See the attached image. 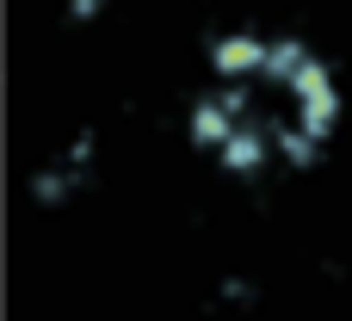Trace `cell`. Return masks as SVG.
I'll return each instance as SVG.
<instances>
[{"mask_svg": "<svg viewBox=\"0 0 352 321\" xmlns=\"http://www.w3.org/2000/svg\"><path fill=\"white\" fill-rule=\"evenodd\" d=\"M291 105H297V124L316 136V142H334V130H340V111H346V99H340V80H334V62H309L291 87Z\"/></svg>", "mask_w": 352, "mask_h": 321, "instance_id": "obj_1", "label": "cell"}, {"mask_svg": "<svg viewBox=\"0 0 352 321\" xmlns=\"http://www.w3.org/2000/svg\"><path fill=\"white\" fill-rule=\"evenodd\" d=\"M272 118H248L223 148H217V161H223V173H235V179H260L266 167H272Z\"/></svg>", "mask_w": 352, "mask_h": 321, "instance_id": "obj_2", "label": "cell"}, {"mask_svg": "<svg viewBox=\"0 0 352 321\" xmlns=\"http://www.w3.org/2000/svg\"><path fill=\"white\" fill-rule=\"evenodd\" d=\"M266 43L272 37H260V31H223L210 43V74L217 80H260L266 74Z\"/></svg>", "mask_w": 352, "mask_h": 321, "instance_id": "obj_3", "label": "cell"}, {"mask_svg": "<svg viewBox=\"0 0 352 321\" xmlns=\"http://www.w3.org/2000/svg\"><path fill=\"white\" fill-rule=\"evenodd\" d=\"M272 148H278V161H285L291 173H316L322 155H328V142H316L297 118H278V124H272Z\"/></svg>", "mask_w": 352, "mask_h": 321, "instance_id": "obj_4", "label": "cell"}, {"mask_svg": "<svg viewBox=\"0 0 352 321\" xmlns=\"http://www.w3.org/2000/svg\"><path fill=\"white\" fill-rule=\"evenodd\" d=\"M309 62H316V49H309L297 31H278V37L266 43V74H260V80H266V87H291Z\"/></svg>", "mask_w": 352, "mask_h": 321, "instance_id": "obj_5", "label": "cell"}, {"mask_svg": "<svg viewBox=\"0 0 352 321\" xmlns=\"http://www.w3.org/2000/svg\"><path fill=\"white\" fill-rule=\"evenodd\" d=\"M235 130H241V118H229V111L217 105V93L192 99V118H186V136H192V148H223Z\"/></svg>", "mask_w": 352, "mask_h": 321, "instance_id": "obj_6", "label": "cell"}, {"mask_svg": "<svg viewBox=\"0 0 352 321\" xmlns=\"http://www.w3.org/2000/svg\"><path fill=\"white\" fill-rule=\"evenodd\" d=\"M80 186H87V173H74L68 161H50V167H37V173H31V204L56 210V204H68Z\"/></svg>", "mask_w": 352, "mask_h": 321, "instance_id": "obj_7", "label": "cell"}, {"mask_svg": "<svg viewBox=\"0 0 352 321\" xmlns=\"http://www.w3.org/2000/svg\"><path fill=\"white\" fill-rule=\"evenodd\" d=\"M93 155H99V130H74V142H68V155H62V161H68L74 173H87V179H93Z\"/></svg>", "mask_w": 352, "mask_h": 321, "instance_id": "obj_8", "label": "cell"}, {"mask_svg": "<svg viewBox=\"0 0 352 321\" xmlns=\"http://www.w3.org/2000/svg\"><path fill=\"white\" fill-rule=\"evenodd\" d=\"M105 12V0H68V25H93Z\"/></svg>", "mask_w": 352, "mask_h": 321, "instance_id": "obj_9", "label": "cell"}, {"mask_svg": "<svg viewBox=\"0 0 352 321\" xmlns=\"http://www.w3.org/2000/svg\"><path fill=\"white\" fill-rule=\"evenodd\" d=\"M223 297H229V303H254V285H248V278H223Z\"/></svg>", "mask_w": 352, "mask_h": 321, "instance_id": "obj_10", "label": "cell"}]
</instances>
